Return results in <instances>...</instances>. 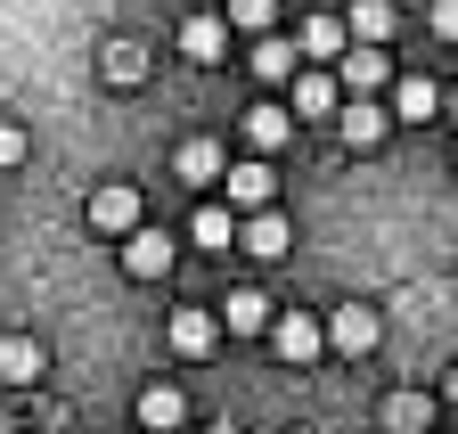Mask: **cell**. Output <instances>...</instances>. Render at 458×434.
I'll return each mask as SVG.
<instances>
[{"label": "cell", "instance_id": "1", "mask_svg": "<svg viewBox=\"0 0 458 434\" xmlns=\"http://www.w3.org/2000/svg\"><path fill=\"white\" fill-rule=\"evenodd\" d=\"M82 222H90L98 238H131V230H140V189H131V181H98L90 205H82Z\"/></svg>", "mask_w": 458, "mask_h": 434}, {"label": "cell", "instance_id": "2", "mask_svg": "<svg viewBox=\"0 0 458 434\" xmlns=\"http://www.w3.org/2000/svg\"><path fill=\"white\" fill-rule=\"evenodd\" d=\"M377 336H385V319H377L369 303H335V311H327V353L369 361V353H377Z\"/></svg>", "mask_w": 458, "mask_h": 434}, {"label": "cell", "instance_id": "3", "mask_svg": "<svg viewBox=\"0 0 458 434\" xmlns=\"http://www.w3.org/2000/svg\"><path fill=\"white\" fill-rule=\"evenodd\" d=\"M164 345L181 353V361H205V353L221 345V311H213V303H181V311L164 319Z\"/></svg>", "mask_w": 458, "mask_h": 434}, {"label": "cell", "instance_id": "4", "mask_svg": "<svg viewBox=\"0 0 458 434\" xmlns=\"http://www.w3.org/2000/svg\"><path fill=\"white\" fill-rule=\"evenodd\" d=\"M270 353L295 361V369L319 361V353H327V319H311V311H278V319H270Z\"/></svg>", "mask_w": 458, "mask_h": 434}, {"label": "cell", "instance_id": "5", "mask_svg": "<svg viewBox=\"0 0 458 434\" xmlns=\"http://www.w3.org/2000/svg\"><path fill=\"white\" fill-rule=\"evenodd\" d=\"M335 66H344V74H335V82H344V98H377V90H393V58H385L377 41H352Z\"/></svg>", "mask_w": 458, "mask_h": 434}, {"label": "cell", "instance_id": "6", "mask_svg": "<svg viewBox=\"0 0 458 434\" xmlns=\"http://www.w3.org/2000/svg\"><path fill=\"white\" fill-rule=\"evenodd\" d=\"M221 189H229V213H262L278 197V173H270V156H238V165L221 173Z\"/></svg>", "mask_w": 458, "mask_h": 434}, {"label": "cell", "instance_id": "7", "mask_svg": "<svg viewBox=\"0 0 458 434\" xmlns=\"http://www.w3.org/2000/svg\"><path fill=\"white\" fill-rule=\"evenodd\" d=\"M238 254H254V262H278V254H295V222H286L278 205L246 213V222H238Z\"/></svg>", "mask_w": 458, "mask_h": 434}, {"label": "cell", "instance_id": "8", "mask_svg": "<svg viewBox=\"0 0 458 434\" xmlns=\"http://www.w3.org/2000/svg\"><path fill=\"white\" fill-rule=\"evenodd\" d=\"M335 132H344V148H385V132H393V106H377V98H344L335 106Z\"/></svg>", "mask_w": 458, "mask_h": 434}, {"label": "cell", "instance_id": "9", "mask_svg": "<svg viewBox=\"0 0 458 434\" xmlns=\"http://www.w3.org/2000/svg\"><path fill=\"white\" fill-rule=\"evenodd\" d=\"M442 115V82L434 74H393V123H434Z\"/></svg>", "mask_w": 458, "mask_h": 434}, {"label": "cell", "instance_id": "10", "mask_svg": "<svg viewBox=\"0 0 458 434\" xmlns=\"http://www.w3.org/2000/svg\"><path fill=\"white\" fill-rule=\"evenodd\" d=\"M270 319H278V303L262 287H229V303H221V328L229 336H270Z\"/></svg>", "mask_w": 458, "mask_h": 434}, {"label": "cell", "instance_id": "11", "mask_svg": "<svg viewBox=\"0 0 458 434\" xmlns=\"http://www.w3.org/2000/svg\"><path fill=\"white\" fill-rule=\"evenodd\" d=\"M181 58H189V66H221V58H229V17H213V9L189 17V25H181Z\"/></svg>", "mask_w": 458, "mask_h": 434}, {"label": "cell", "instance_id": "12", "mask_svg": "<svg viewBox=\"0 0 458 434\" xmlns=\"http://www.w3.org/2000/svg\"><path fill=\"white\" fill-rule=\"evenodd\" d=\"M286 140H295V106H270V98L246 106V148H254V156H278Z\"/></svg>", "mask_w": 458, "mask_h": 434}, {"label": "cell", "instance_id": "13", "mask_svg": "<svg viewBox=\"0 0 458 434\" xmlns=\"http://www.w3.org/2000/svg\"><path fill=\"white\" fill-rule=\"evenodd\" d=\"M123 270H131V279H164V270H172V238L140 222V230L123 238Z\"/></svg>", "mask_w": 458, "mask_h": 434}, {"label": "cell", "instance_id": "14", "mask_svg": "<svg viewBox=\"0 0 458 434\" xmlns=\"http://www.w3.org/2000/svg\"><path fill=\"white\" fill-rule=\"evenodd\" d=\"M33 377H49L41 336H0V386H33Z\"/></svg>", "mask_w": 458, "mask_h": 434}, {"label": "cell", "instance_id": "15", "mask_svg": "<svg viewBox=\"0 0 458 434\" xmlns=\"http://www.w3.org/2000/svg\"><path fill=\"white\" fill-rule=\"evenodd\" d=\"M385 434H434V394H418V386L385 394Z\"/></svg>", "mask_w": 458, "mask_h": 434}, {"label": "cell", "instance_id": "16", "mask_svg": "<svg viewBox=\"0 0 458 434\" xmlns=\"http://www.w3.org/2000/svg\"><path fill=\"white\" fill-rule=\"evenodd\" d=\"M344 106V82L335 74H295V123H319Z\"/></svg>", "mask_w": 458, "mask_h": 434}, {"label": "cell", "instance_id": "17", "mask_svg": "<svg viewBox=\"0 0 458 434\" xmlns=\"http://www.w3.org/2000/svg\"><path fill=\"white\" fill-rule=\"evenodd\" d=\"M131 418H140L148 434H172V426L189 418V402H181V386H148V394L131 402Z\"/></svg>", "mask_w": 458, "mask_h": 434}, {"label": "cell", "instance_id": "18", "mask_svg": "<svg viewBox=\"0 0 458 434\" xmlns=\"http://www.w3.org/2000/svg\"><path fill=\"white\" fill-rule=\"evenodd\" d=\"M295 58H303V49L295 41H278V33H254V82H295Z\"/></svg>", "mask_w": 458, "mask_h": 434}, {"label": "cell", "instance_id": "19", "mask_svg": "<svg viewBox=\"0 0 458 434\" xmlns=\"http://www.w3.org/2000/svg\"><path fill=\"white\" fill-rule=\"evenodd\" d=\"M172 173H181V181H221L229 173V156H221V140H181V156H172Z\"/></svg>", "mask_w": 458, "mask_h": 434}, {"label": "cell", "instance_id": "20", "mask_svg": "<svg viewBox=\"0 0 458 434\" xmlns=\"http://www.w3.org/2000/svg\"><path fill=\"white\" fill-rule=\"evenodd\" d=\"M189 238H197L205 254H229V246H238V213H229V205H197V222H189Z\"/></svg>", "mask_w": 458, "mask_h": 434}, {"label": "cell", "instance_id": "21", "mask_svg": "<svg viewBox=\"0 0 458 434\" xmlns=\"http://www.w3.org/2000/svg\"><path fill=\"white\" fill-rule=\"evenodd\" d=\"M295 41H303V58H319V66L352 49V33H344V17H303V33H295Z\"/></svg>", "mask_w": 458, "mask_h": 434}, {"label": "cell", "instance_id": "22", "mask_svg": "<svg viewBox=\"0 0 458 434\" xmlns=\"http://www.w3.org/2000/svg\"><path fill=\"white\" fill-rule=\"evenodd\" d=\"M344 33L352 41H385L393 33V0H352V9H344Z\"/></svg>", "mask_w": 458, "mask_h": 434}, {"label": "cell", "instance_id": "23", "mask_svg": "<svg viewBox=\"0 0 458 434\" xmlns=\"http://www.w3.org/2000/svg\"><path fill=\"white\" fill-rule=\"evenodd\" d=\"M98 66H106V82H123V90H131V82L148 74V41H106V58H98Z\"/></svg>", "mask_w": 458, "mask_h": 434}, {"label": "cell", "instance_id": "24", "mask_svg": "<svg viewBox=\"0 0 458 434\" xmlns=\"http://www.w3.org/2000/svg\"><path fill=\"white\" fill-rule=\"evenodd\" d=\"M229 25H238V33H270L278 25V0H229Z\"/></svg>", "mask_w": 458, "mask_h": 434}, {"label": "cell", "instance_id": "25", "mask_svg": "<svg viewBox=\"0 0 458 434\" xmlns=\"http://www.w3.org/2000/svg\"><path fill=\"white\" fill-rule=\"evenodd\" d=\"M426 25H434L442 41H458V0H434V9H426Z\"/></svg>", "mask_w": 458, "mask_h": 434}, {"label": "cell", "instance_id": "26", "mask_svg": "<svg viewBox=\"0 0 458 434\" xmlns=\"http://www.w3.org/2000/svg\"><path fill=\"white\" fill-rule=\"evenodd\" d=\"M17 156H25V132H17V123H0V173H9Z\"/></svg>", "mask_w": 458, "mask_h": 434}, {"label": "cell", "instance_id": "27", "mask_svg": "<svg viewBox=\"0 0 458 434\" xmlns=\"http://www.w3.org/2000/svg\"><path fill=\"white\" fill-rule=\"evenodd\" d=\"M450 410H458V369H450Z\"/></svg>", "mask_w": 458, "mask_h": 434}, {"label": "cell", "instance_id": "28", "mask_svg": "<svg viewBox=\"0 0 458 434\" xmlns=\"http://www.w3.org/2000/svg\"><path fill=\"white\" fill-rule=\"evenodd\" d=\"M442 106H450V115H458V90H442Z\"/></svg>", "mask_w": 458, "mask_h": 434}]
</instances>
